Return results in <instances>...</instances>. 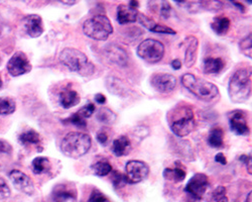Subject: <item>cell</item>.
<instances>
[{"label": "cell", "instance_id": "obj_1", "mask_svg": "<svg viewBox=\"0 0 252 202\" xmlns=\"http://www.w3.org/2000/svg\"><path fill=\"white\" fill-rule=\"evenodd\" d=\"M167 124L173 134L179 137L190 135L195 129V114L188 104H178L166 115Z\"/></svg>", "mask_w": 252, "mask_h": 202}, {"label": "cell", "instance_id": "obj_2", "mask_svg": "<svg viewBox=\"0 0 252 202\" xmlns=\"http://www.w3.org/2000/svg\"><path fill=\"white\" fill-rule=\"evenodd\" d=\"M181 80L183 86L188 89V91H190L198 99L205 101V102H211L220 96L219 89L215 84L199 78L194 74L187 73L182 76Z\"/></svg>", "mask_w": 252, "mask_h": 202}, {"label": "cell", "instance_id": "obj_3", "mask_svg": "<svg viewBox=\"0 0 252 202\" xmlns=\"http://www.w3.org/2000/svg\"><path fill=\"white\" fill-rule=\"evenodd\" d=\"M92 146L89 135L81 132H71L65 135L61 144V151L66 157L79 159L85 156Z\"/></svg>", "mask_w": 252, "mask_h": 202}, {"label": "cell", "instance_id": "obj_4", "mask_svg": "<svg viewBox=\"0 0 252 202\" xmlns=\"http://www.w3.org/2000/svg\"><path fill=\"white\" fill-rule=\"evenodd\" d=\"M251 72L247 69L237 70L230 78L228 94L234 103H242L251 95Z\"/></svg>", "mask_w": 252, "mask_h": 202}, {"label": "cell", "instance_id": "obj_5", "mask_svg": "<svg viewBox=\"0 0 252 202\" xmlns=\"http://www.w3.org/2000/svg\"><path fill=\"white\" fill-rule=\"evenodd\" d=\"M61 63L72 72H77L83 76L91 75L94 72V66L89 62L86 54L75 49L66 48L60 53Z\"/></svg>", "mask_w": 252, "mask_h": 202}, {"label": "cell", "instance_id": "obj_6", "mask_svg": "<svg viewBox=\"0 0 252 202\" xmlns=\"http://www.w3.org/2000/svg\"><path fill=\"white\" fill-rule=\"evenodd\" d=\"M83 32L95 40H106L113 34V27L106 15L98 14L84 23Z\"/></svg>", "mask_w": 252, "mask_h": 202}, {"label": "cell", "instance_id": "obj_7", "mask_svg": "<svg viewBox=\"0 0 252 202\" xmlns=\"http://www.w3.org/2000/svg\"><path fill=\"white\" fill-rule=\"evenodd\" d=\"M164 46L161 42L155 38H148L141 42L136 50L137 56L151 64L158 63L164 56Z\"/></svg>", "mask_w": 252, "mask_h": 202}, {"label": "cell", "instance_id": "obj_8", "mask_svg": "<svg viewBox=\"0 0 252 202\" xmlns=\"http://www.w3.org/2000/svg\"><path fill=\"white\" fill-rule=\"evenodd\" d=\"M150 175V167L143 161L130 160L125 165L124 181L126 184H137Z\"/></svg>", "mask_w": 252, "mask_h": 202}, {"label": "cell", "instance_id": "obj_9", "mask_svg": "<svg viewBox=\"0 0 252 202\" xmlns=\"http://www.w3.org/2000/svg\"><path fill=\"white\" fill-rule=\"evenodd\" d=\"M210 186L209 178L204 173L195 174L185 187V192L196 200H201Z\"/></svg>", "mask_w": 252, "mask_h": 202}, {"label": "cell", "instance_id": "obj_10", "mask_svg": "<svg viewBox=\"0 0 252 202\" xmlns=\"http://www.w3.org/2000/svg\"><path fill=\"white\" fill-rule=\"evenodd\" d=\"M7 71L13 77H18L31 72L32 64L28 56L23 52L15 53L8 61Z\"/></svg>", "mask_w": 252, "mask_h": 202}, {"label": "cell", "instance_id": "obj_11", "mask_svg": "<svg viewBox=\"0 0 252 202\" xmlns=\"http://www.w3.org/2000/svg\"><path fill=\"white\" fill-rule=\"evenodd\" d=\"M152 86L160 93H170L177 86V79L167 73H157L151 78Z\"/></svg>", "mask_w": 252, "mask_h": 202}, {"label": "cell", "instance_id": "obj_12", "mask_svg": "<svg viewBox=\"0 0 252 202\" xmlns=\"http://www.w3.org/2000/svg\"><path fill=\"white\" fill-rule=\"evenodd\" d=\"M9 179L14 187L20 192L30 196L34 193L33 182L26 173L18 170H12L9 173Z\"/></svg>", "mask_w": 252, "mask_h": 202}, {"label": "cell", "instance_id": "obj_13", "mask_svg": "<svg viewBox=\"0 0 252 202\" xmlns=\"http://www.w3.org/2000/svg\"><path fill=\"white\" fill-rule=\"evenodd\" d=\"M230 130L236 135H248L250 133L247 125V119L243 111L234 110L228 115Z\"/></svg>", "mask_w": 252, "mask_h": 202}, {"label": "cell", "instance_id": "obj_14", "mask_svg": "<svg viewBox=\"0 0 252 202\" xmlns=\"http://www.w3.org/2000/svg\"><path fill=\"white\" fill-rule=\"evenodd\" d=\"M186 52H185V65L187 68L193 67L197 62L199 39L195 35H189L186 38Z\"/></svg>", "mask_w": 252, "mask_h": 202}, {"label": "cell", "instance_id": "obj_15", "mask_svg": "<svg viewBox=\"0 0 252 202\" xmlns=\"http://www.w3.org/2000/svg\"><path fill=\"white\" fill-rule=\"evenodd\" d=\"M54 202H67L77 198V190L70 184H58L54 187L52 193Z\"/></svg>", "mask_w": 252, "mask_h": 202}, {"label": "cell", "instance_id": "obj_16", "mask_svg": "<svg viewBox=\"0 0 252 202\" xmlns=\"http://www.w3.org/2000/svg\"><path fill=\"white\" fill-rule=\"evenodd\" d=\"M25 30L31 37H38L44 33L43 19L37 14H30L24 19Z\"/></svg>", "mask_w": 252, "mask_h": 202}, {"label": "cell", "instance_id": "obj_17", "mask_svg": "<svg viewBox=\"0 0 252 202\" xmlns=\"http://www.w3.org/2000/svg\"><path fill=\"white\" fill-rule=\"evenodd\" d=\"M138 20L139 23L145 28L148 29L149 31L153 32V33H157V34H176L177 32L175 30H173L172 28L165 27L163 25H159L158 23H156L154 19L150 18L149 16H146L142 13L138 12Z\"/></svg>", "mask_w": 252, "mask_h": 202}, {"label": "cell", "instance_id": "obj_18", "mask_svg": "<svg viewBox=\"0 0 252 202\" xmlns=\"http://www.w3.org/2000/svg\"><path fill=\"white\" fill-rule=\"evenodd\" d=\"M79 93L71 88L63 89L59 94V102L63 108L69 109L71 107L76 106L80 102Z\"/></svg>", "mask_w": 252, "mask_h": 202}, {"label": "cell", "instance_id": "obj_19", "mask_svg": "<svg viewBox=\"0 0 252 202\" xmlns=\"http://www.w3.org/2000/svg\"><path fill=\"white\" fill-rule=\"evenodd\" d=\"M138 11L128 4H120L117 7V22L120 25L132 24L137 20Z\"/></svg>", "mask_w": 252, "mask_h": 202}, {"label": "cell", "instance_id": "obj_20", "mask_svg": "<svg viewBox=\"0 0 252 202\" xmlns=\"http://www.w3.org/2000/svg\"><path fill=\"white\" fill-rule=\"evenodd\" d=\"M131 150V141L126 135H121L114 139L112 144V153L116 157H123L128 155Z\"/></svg>", "mask_w": 252, "mask_h": 202}, {"label": "cell", "instance_id": "obj_21", "mask_svg": "<svg viewBox=\"0 0 252 202\" xmlns=\"http://www.w3.org/2000/svg\"><path fill=\"white\" fill-rule=\"evenodd\" d=\"M107 58L111 61L112 63H115L119 66H125L127 63V54L125 53L124 50L117 46H110L107 50Z\"/></svg>", "mask_w": 252, "mask_h": 202}, {"label": "cell", "instance_id": "obj_22", "mask_svg": "<svg viewBox=\"0 0 252 202\" xmlns=\"http://www.w3.org/2000/svg\"><path fill=\"white\" fill-rule=\"evenodd\" d=\"M224 62L221 58H206L203 63V70L206 74H218L224 69Z\"/></svg>", "mask_w": 252, "mask_h": 202}, {"label": "cell", "instance_id": "obj_23", "mask_svg": "<svg viewBox=\"0 0 252 202\" xmlns=\"http://www.w3.org/2000/svg\"><path fill=\"white\" fill-rule=\"evenodd\" d=\"M106 87L110 93L117 96H124L128 91L122 81L116 77H108L106 79Z\"/></svg>", "mask_w": 252, "mask_h": 202}, {"label": "cell", "instance_id": "obj_24", "mask_svg": "<svg viewBox=\"0 0 252 202\" xmlns=\"http://www.w3.org/2000/svg\"><path fill=\"white\" fill-rule=\"evenodd\" d=\"M223 137H224L223 130L218 127L213 128L211 129V131H210L208 135V138H207L208 145L214 149H220L224 145Z\"/></svg>", "mask_w": 252, "mask_h": 202}, {"label": "cell", "instance_id": "obj_25", "mask_svg": "<svg viewBox=\"0 0 252 202\" xmlns=\"http://www.w3.org/2000/svg\"><path fill=\"white\" fill-rule=\"evenodd\" d=\"M230 19L226 16H216L214 17L211 24L213 32L218 35H225L230 29Z\"/></svg>", "mask_w": 252, "mask_h": 202}, {"label": "cell", "instance_id": "obj_26", "mask_svg": "<svg viewBox=\"0 0 252 202\" xmlns=\"http://www.w3.org/2000/svg\"><path fill=\"white\" fill-rule=\"evenodd\" d=\"M32 169L35 175L47 173L51 169V162L46 157H36L32 161Z\"/></svg>", "mask_w": 252, "mask_h": 202}, {"label": "cell", "instance_id": "obj_27", "mask_svg": "<svg viewBox=\"0 0 252 202\" xmlns=\"http://www.w3.org/2000/svg\"><path fill=\"white\" fill-rule=\"evenodd\" d=\"M177 167L174 168V169H171V168H166L164 169L163 171V177L165 179H169V180H173L174 182H176V183H179V182H182L185 180L186 178V171L181 168V164L179 163V161L177 162Z\"/></svg>", "mask_w": 252, "mask_h": 202}, {"label": "cell", "instance_id": "obj_28", "mask_svg": "<svg viewBox=\"0 0 252 202\" xmlns=\"http://www.w3.org/2000/svg\"><path fill=\"white\" fill-rule=\"evenodd\" d=\"M92 172L94 175L98 177H104L107 176L112 172V166L106 160H102L99 162H96L95 164L91 166Z\"/></svg>", "mask_w": 252, "mask_h": 202}, {"label": "cell", "instance_id": "obj_29", "mask_svg": "<svg viewBox=\"0 0 252 202\" xmlns=\"http://www.w3.org/2000/svg\"><path fill=\"white\" fill-rule=\"evenodd\" d=\"M96 118L98 121L105 125H112L115 123V120L117 118L116 114L109 108L107 107H100L97 111Z\"/></svg>", "mask_w": 252, "mask_h": 202}, {"label": "cell", "instance_id": "obj_30", "mask_svg": "<svg viewBox=\"0 0 252 202\" xmlns=\"http://www.w3.org/2000/svg\"><path fill=\"white\" fill-rule=\"evenodd\" d=\"M19 141L25 146L28 145H38L40 143V135L33 130L23 133L18 137Z\"/></svg>", "mask_w": 252, "mask_h": 202}, {"label": "cell", "instance_id": "obj_31", "mask_svg": "<svg viewBox=\"0 0 252 202\" xmlns=\"http://www.w3.org/2000/svg\"><path fill=\"white\" fill-rule=\"evenodd\" d=\"M15 101L9 97H0V115H8L15 111Z\"/></svg>", "mask_w": 252, "mask_h": 202}, {"label": "cell", "instance_id": "obj_32", "mask_svg": "<svg viewBox=\"0 0 252 202\" xmlns=\"http://www.w3.org/2000/svg\"><path fill=\"white\" fill-rule=\"evenodd\" d=\"M208 202H229L226 195V188L224 186H218L212 193Z\"/></svg>", "mask_w": 252, "mask_h": 202}, {"label": "cell", "instance_id": "obj_33", "mask_svg": "<svg viewBox=\"0 0 252 202\" xmlns=\"http://www.w3.org/2000/svg\"><path fill=\"white\" fill-rule=\"evenodd\" d=\"M251 34H249L247 36H245L243 39L240 40L239 43V49H240V52L246 56L247 58L251 59V56H252V48H251Z\"/></svg>", "mask_w": 252, "mask_h": 202}, {"label": "cell", "instance_id": "obj_34", "mask_svg": "<svg viewBox=\"0 0 252 202\" xmlns=\"http://www.w3.org/2000/svg\"><path fill=\"white\" fill-rule=\"evenodd\" d=\"M65 124H71L74 125L78 128H86L87 126V121L85 118H83L78 112L74 113L72 116H70L69 118L64 120Z\"/></svg>", "mask_w": 252, "mask_h": 202}, {"label": "cell", "instance_id": "obj_35", "mask_svg": "<svg viewBox=\"0 0 252 202\" xmlns=\"http://www.w3.org/2000/svg\"><path fill=\"white\" fill-rule=\"evenodd\" d=\"M95 112V104L93 103H88L86 104L85 106H83L79 111L78 113L83 117V118H89L91 117Z\"/></svg>", "mask_w": 252, "mask_h": 202}, {"label": "cell", "instance_id": "obj_36", "mask_svg": "<svg viewBox=\"0 0 252 202\" xmlns=\"http://www.w3.org/2000/svg\"><path fill=\"white\" fill-rule=\"evenodd\" d=\"M159 14L163 19H167L171 16V11H172V6L170 2L167 1H160L159 2Z\"/></svg>", "mask_w": 252, "mask_h": 202}, {"label": "cell", "instance_id": "obj_37", "mask_svg": "<svg viewBox=\"0 0 252 202\" xmlns=\"http://www.w3.org/2000/svg\"><path fill=\"white\" fill-rule=\"evenodd\" d=\"M88 202H108V199L100 190L94 189L90 194Z\"/></svg>", "mask_w": 252, "mask_h": 202}, {"label": "cell", "instance_id": "obj_38", "mask_svg": "<svg viewBox=\"0 0 252 202\" xmlns=\"http://www.w3.org/2000/svg\"><path fill=\"white\" fill-rule=\"evenodd\" d=\"M10 188L8 187L5 180L0 178V199H6L10 196Z\"/></svg>", "mask_w": 252, "mask_h": 202}, {"label": "cell", "instance_id": "obj_39", "mask_svg": "<svg viewBox=\"0 0 252 202\" xmlns=\"http://www.w3.org/2000/svg\"><path fill=\"white\" fill-rule=\"evenodd\" d=\"M112 183L114 185L115 188H119L122 187L123 185H125V181H124V176L117 172V171H113V175H112Z\"/></svg>", "mask_w": 252, "mask_h": 202}, {"label": "cell", "instance_id": "obj_40", "mask_svg": "<svg viewBox=\"0 0 252 202\" xmlns=\"http://www.w3.org/2000/svg\"><path fill=\"white\" fill-rule=\"evenodd\" d=\"M134 135L137 137L143 139L146 136L150 135V129L148 127H145V126H138L134 129Z\"/></svg>", "mask_w": 252, "mask_h": 202}, {"label": "cell", "instance_id": "obj_41", "mask_svg": "<svg viewBox=\"0 0 252 202\" xmlns=\"http://www.w3.org/2000/svg\"><path fill=\"white\" fill-rule=\"evenodd\" d=\"M96 139L98 140V143L102 146H105L107 143H108V139H109V135L108 134L106 133V131L105 130H100L97 135H96Z\"/></svg>", "mask_w": 252, "mask_h": 202}, {"label": "cell", "instance_id": "obj_42", "mask_svg": "<svg viewBox=\"0 0 252 202\" xmlns=\"http://www.w3.org/2000/svg\"><path fill=\"white\" fill-rule=\"evenodd\" d=\"M239 160L242 162V163H244L246 165V168H247V172L249 173V175L252 174V168H251V155H242Z\"/></svg>", "mask_w": 252, "mask_h": 202}, {"label": "cell", "instance_id": "obj_43", "mask_svg": "<svg viewBox=\"0 0 252 202\" xmlns=\"http://www.w3.org/2000/svg\"><path fill=\"white\" fill-rule=\"evenodd\" d=\"M12 151V148L10 146L9 143L5 140L0 139V153H3V154H10Z\"/></svg>", "mask_w": 252, "mask_h": 202}, {"label": "cell", "instance_id": "obj_44", "mask_svg": "<svg viewBox=\"0 0 252 202\" xmlns=\"http://www.w3.org/2000/svg\"><path fill=\"white\" fill-rule=\"evenodd\" d=\"M215 161L217 162V163H219L221 165H226L227 164V159H226V157L224 156L223 153H218L215 156Z\"/></svg>", "mask_w": 252, "mask_h": 202}, {"label": "cell", "instance_id": "obj_45", "mask_svg": "<svg viewBox=\"0 0 252 202\" xmlns=\"http://www.w3.org/2000/svg\"><path fill=\"white\" fill-rule=\"evenodd\" d=\"M95 101L98 104H104L105 102H106V97H105V95L102 93H97L95 95Z\"/></svg>", "mask_w": 252, "mask_h": 202}, {"label": "cell", "instance_id": "obj_46", "mask_svg": "<svg viewBox=\"0 0 252 202\" xmlns=\"http://www.w3.org/2000/svg\"><path fill=\"white\" fill-rule=\"evenodd\" d=\"M172 68L174 69V70H180L181 68H182V62H181V60H179V59H176V60H174L173 62H172Z\"/></svg>", "mask_w": 252, "mask_h": 202}, {"label": "cell", "instance_id": "obj_47", "mask_svg": "<svg viewBox=\"0 0 252 202\" xmlns=\"http://www.w3.org/2000/svg\"><path fill=\"white\" fill-rule=\"evenodd\" d=\"M232 4L233 5H235L237 8H238V10H240L241 12H245V7L243 6V4L242 3H240V2H235V1H233L232 2Z\"/></svg>", "mask_w": 252, "mask_h": 202}, {"label": "cell", "instance_id": "obj_48", "mask_svg": "<svg viewBox=\"0 0 252 202\" xmlns=\"http://www.w3.org/2000/svg\"><path fill=\"white\" fill-rule=\"evenodd\" d=\"M128 5H129V6H131L132 8L137 9V8L139 7V2H138V1H134V0H133V1H130V2L128 3Z\"/></svg>", "mask_w": 252, "mask_h": 202}, {"label": "cell", "instance_id": "obj_49", "mask_svg": "<svg viewBox=\"0 0 252 202\" xmlns=\"http://www.w3.org/2000/svg\"><path fill=\"white\" fill-rule=\"evenodd\" d=\"M61 3H63V4H67V5H75V4H77L78 3V1H60Z\"/></svg>", "mask_w": 252, "mask_h": 202}, {"label": "cell", "instance_id": "obj_50", "mask_svg": "<svg viewBox=\"0 0 252 202\" xmlns=\"http://www.w3.org/2000/svg\"><path fill=\"white\" fill-rule=\"evenodd\" d=\"M246 202H251V192L248 193L247 198H246Z\"/></svg>", "mask_w": 252, "mask_h": 202}, {"label": "cell", "instance_id": "obj_51", "mask_svg": "<svg viewBox=\"0 0 252 202\" xmlns=\"http://www.w3.org/2000/svg\"><path fill=\"white\" fill-rule=\"evenodd\" d=\"M2 87V80H1V77H0V88Z\"/></svg>", "mask_w": 252, "mask_h": 202}]
</instances>
